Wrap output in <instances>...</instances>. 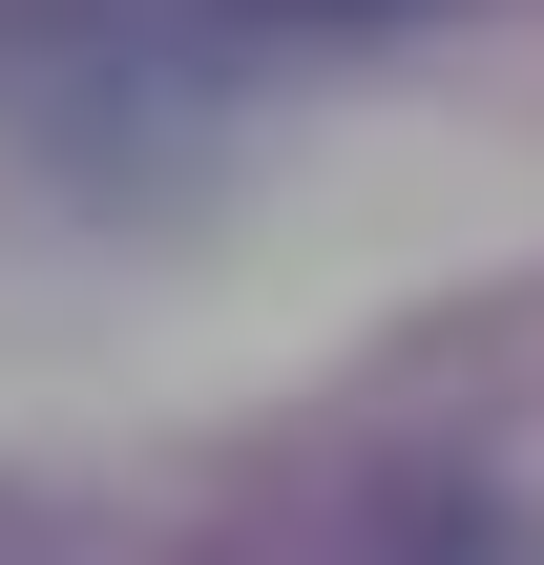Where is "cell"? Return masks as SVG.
I'll return each instance as SVG.
<instances>
[{
  "mask_svg": "<svg viewBox=\"0 0 544 565\" xmlns=\"http://www.w3.org/2000/svg\"><path fill=\"white\" fill-rule=\"evenodd\" d=\"M294 21H398V0H294Z\"/></svg>",
  "mask_w": 544,
  "mask_h": 565,
  "instance_id": "obj_1",
  "label": "cell"
}]
</instances>
